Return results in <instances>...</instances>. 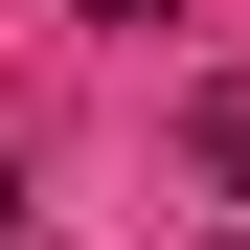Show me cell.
Listing matches in <instances>:
<instances>
[{"label": "cell", "instance_id": "cell-1", "mask_svg": "<svg viewBox=\"0 0 250 250\" xmlns=\"http://www.w3.org/2000/svg\"><path fill=\"white\" fill-rule=\"evenodd\" d=\"M182 159H205V182L250 205V91H205V114H182Z\"/></svg>", "mask_w": 250, "mask_h": 250}]
</instances>
